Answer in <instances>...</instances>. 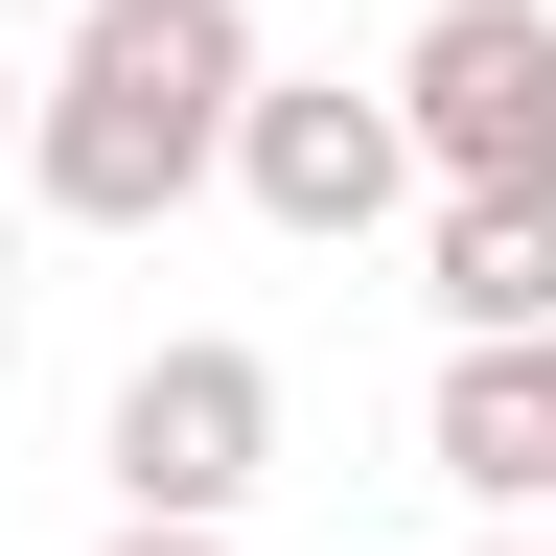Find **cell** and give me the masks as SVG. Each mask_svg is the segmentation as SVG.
I'll list each match as a JSON object with an SVG mask.
<instances>
[{
	"label": "cell",
	"instance_id": "1",
	"mask_svg": "<svg viewBox=\"0 0 556 556\" xmlns=\"http://www.w3.org/2000/svg\"><path fill=\"white\" fill-rule=\"evenodd\" d=\"M255 0H93L70 24V70H24V163L0 186H47L70 232H163V208L232 163V93H255Z\"/></svg>",
	"mask_w": 556,
	"mask_h": 556
},
{
	"label": "cell",
	"instance_id": "2",
	"mask_svg": "<svg viewBox=\"0 0 556 556\" xmlns=\"http://www.w3.org/2000/svg\"><path fill=\"white\" fill-rule=\"evenodd\" d=\"M93 486H116V533H232L278 486V348H232V325L139 348L116 417H93Z\"/></svg>",
	"mask_w": 556,
	"mask_h": 556
},
{
	"label": "cell",
	"instance_id": "3",
	"mask_svg": "<svg viewBox=\"0 0 556 556\" xmlns=\"http://www.w3.org/2000/svg\"><path fill=\"white\" fill-rule=\"evenodd\" d=\"M371 93L417 139V186H556V0H417Z\"/></svg>",
	"mask_w": 556,
	"mask_h": 556
},
{
	"label": "cell",
	"instance_id": "4",
	"mask_svg": "<svg viewBox=\"0 0 556 556\" xmlns=\"http://www.w3.org/2000/svg\"><path fill=\"white\" fill-rule=\"evenodd\" d=\"M208 186H255V232L348 255V232H394V208H417V139H394V93H348V70H255Z\"/></svg>",
	"mask_w": 556,
	"mask_h": 556
},
{
	"label": "cell",
	"instance_id": "5",
	"mask_svg": "<svg viewBox=\"0 0 556 556\" xmlns=\"http://www.w3.org/2000/svg\"><path fill=\"white\" fill-rule=\"evenodd\" d=\"M417 464H441L464 510H533L556 486V325H464L441 394H417Z\"/></svg>",
	"mask_w": 556,
	"mask_h": 556
},
{
	"label": "cell",
	"instance_id": "6",
	"mask_svg": "<svg viewBox=\"0 0 556 556\" xmlns=\"http://www.w3.org/2000/svg\"><path fill=\"white\" fill-rule=\"evenodd\" d=\"M417 302H441V348H464V325H556V186H441Z\"/></svg>",
	"mask_w": 556,
	"mask_h": 556
},
{
	"label": "cell",
	"instance_id": "7",
	"mask_svg": "<svg viewBox=\"0 0 556 556\" xmlns=\"http://www.w3.org/2000/svg\"><path fill=\"white\" fill-rule=\"evenodd\" d=\"M93 556H232V533H93Z\"/></svg>",
	"mask_w": 556,
	"mask_h": 556
},
{
	"label": "cell",
	"instance_id": "8",
	"mask_svg": "<svg viewBox=\"0 0 556 556\" xmlns=\"http://www.w3.org/2000/svg\"><path fill=\"white\" fill-rule=\"evenodd\" d=\"M0 163H24V47H0Z\"/></svg>",
	"mask_w": 556,
	"mask_h": 556
},
{
	"label": "cell",
	"instance_id": "9",
	"mask_svg": "<svg viewBox=\"0 0 556 556\" xmlns=\"http://www.w3.org/2000/svg\"><path fill=\"white\" fill-rule=\"evenodd\" d=\"M0 371H24V302H0Z\"/></svg>",
	"mask_w": 556,
	"mask_h": 556
},
{
	"label": "cell",
	"instance_id": "10",
	"mask_svg": "<svg viewBox=\"0 0 556 556\" xmlns=\"http://www.w3.org/2000/svg\"><path fill=\"white\" fill-rule=\"evenodd\" d=\"M464 556H533V533H464Z\"/></svg>",
	"mask_w": 556,
	"mask_h": 556
},
{
	"label": "cell",
	"instance_id": "11",
	"mask_svg": "<svg viewBox=\"0 0 556 556\" xmlns=\"http://www.w3.org/2000/svg\"><path fill=\"white\" fill-rule=\"evenodd\" d=\"M533 510H556V486H533Z\"/></svg>",
	"mask_w": 556,
	"mask_h": 556
}]
</instances>
